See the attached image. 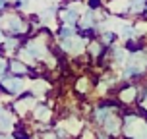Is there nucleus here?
I'll use <instances>...</instances> for the list:
<instances>
[{
	"instance_id": "f03ea898",
	"label": "nucleus",
	"mask_w": 147,
	"mask_h": 139,
	"mask_svg": "<svg viewBox=\"0 0 147 139\" xmlns=\"http://www.w3.org/2000/svg\"><path fill=\"white\" fill-rule=\"evenodd\" d=\"M64 19H66L68 23H74L76 19H78V15H76V12H74V10H68L66 14H64Z\"/></svg>"
},
{
	"instance_id": "39448f33",
	"label": "nucleus",
	"mask_w": 147,
	"mask_h": 139,
	"mask_svg": "<svg viewBox=\"0 0 147 139\" xmlns=\"http://www.w3.org/2000/svg\"><path fill=\"white\" fill-rule=\"evenodd\" d=\"M122 35H124V37H130V35H132V27H128V25H126L124 31H122Z\"/></svg>"
},
{
	"instance_id": "423d86ee",
	"label": "nucleus",
	"mask_w": 147,
	"mask_h": 139,
	"mask_svg": "<svg viewBox=\"0 0 147 139\" xmlns=\"http://www.w3.org/2000/svg\"><path fill=\"white\" fill-rule=\"evenodd\" d=\"M62 35H64V37H70V35H72V29H70V27H64V29H62Z\"/></svg>"
},
{
	"instance_id": "20e7f679",
	"label": "nucleus",
	"mask_w": 147,
	"mask_h": 139,
	"mask_svg": "<svg viewBox=\"0 0 147 139\" xmlns=\"http://www.w3.org/2000/svg\"><path fill=\"white\" fill-rule=\"evenodd\" d=\"M141 6H143V0H134V2H132L134 10H141Z\"/></svg>"
},
{
	"instance_id": "f257e3e1",
	"label": "nucleus",
	"mask_w": 147,
	"mask_h": 139,
	"mask_svg": "<svg viewBox=\"0 0 147 139\" xmlns=\"http://www.w3.org/2000/svg\"><path fill=\"white\" fill-rule=\"evenodd\" d=\"M64 48H68V50H74V52H80V50H81V41H78V39L66 41V43H64Z\"/></svg>"
},
{
	"instance_id": "7ed1b4c3",
	"label": "nucleus",
	"mask_w": 147,
	"mask_h": 139,
	"mask_svg": "<svg viewBox=\"0 0 147 139\" xmlns=\"http://www.w3.org/2000/svg\"><path fill=\"white\" fill-rule=\"evenodd\" d=\"M134 95H136V91H134V89H128V91H124L122 99H124V101H132V99H134Z\"/></svg>"
}]
</instances>
